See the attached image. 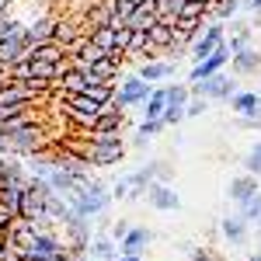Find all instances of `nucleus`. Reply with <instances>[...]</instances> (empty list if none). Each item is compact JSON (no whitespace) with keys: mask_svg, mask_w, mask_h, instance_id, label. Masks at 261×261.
Returning <instances> with one entry per match:
<instances>
[{"mask_svg":"<svg viewBox=\"0 0 261 261\" xmlns=\"http://www.w3.org/2000/svg\"><path fill=\"white\" fill-rule=\"evenodd\" d=\"M63 199L70 202L81 216H87V220H98V216H108V209H112V202H115V195H112V188L105 185L101 178H94V174H87V178L70 192V195H63Z\"/></svg>","mask_w":261,"mask_h":261,"instance_id":"nucleus-1","label":"nucleus"},{"mask_svg":"<svg viewBox=\"0 0 261 261\" xmlns=\"http://www.w3.org/2000/svg\"><path fill=\"white\" fill-rule=\"evenodd\" d=\"M129 153V143L122 140V133H94L91 129V164L94 167H115Z\"/></svg>","mask_w":261,"mask_h":261,"instance_id":"nucleus-2","label":"nucleus"},{"mask_svg":"<svg viewBox=\"0 0 261 261\" xmlns=\"http://www.w3.org/2000/svg\"><path fill=\"white\" fill-rule=\"evenodd\" d=\"M192 87V94H199V98H209L213 105H230V98L241 91V84L233 81L226 70H220V73H213V77H205V81H195L188 84Z\"/></svg>","mask_w":261,"mask_h":261,"instance_id":"nucleus-3","label":"nucleus"},{"mask_svg":"<svg viewBox=\"0 0 261 261\" xmlns=\"http://www.w3.org/2000/svg\"><path fill=\"white\" fill-rule=\"evenodd\" d=\"M157 84H146L140 73H125L119 84V94L112 98V108H119V112H129V108H143V101L150 98V91H153Z\"/></svg>","mask_w":261,"mask_h":261,"instance_id":"nucleus-4","label":"nucleus"},{"mask_svg":"<svg viewBox=\"0 0 261 261\" xmlns=\"http://www.w3.org/2000/svg\"><path fill=\"white\" fill-rule=\"evenodd\" d=\"M7 143H11V153L14 157H32V153H42L45 150V129H42V122H32V125H21L14 133H7Z\"/></svg>","mask_w":261,"mask_h":261,"instance_id":"nucleus-5","label":"nucleus"},{"mask_svg":"<svg viewBox=\"0 0 261 261\" xmlns=\"http://www.w3.org/2000/svg\"><path fill=\"white\" fill-rule=\"evenodd\" d=\"M60 254H70V247L60 233L53 230H42L39 237L32 241V247L24 251V261H49V258H60Z\"/></svg>","mask_w":261,"mask_h":261,"instance_id":"nucleus-6","label":"nucleus"},{"mask_svg":"<svg viewBox=\"0 0 261 261\" xmlns=\"http://www.w3.org/2000/svg\"><path fill=\"white\" fill-rule=\"evenodd\" d=\"M220 42H226V24H223V21H209V24L202 28V35L192 42V49H188V60H192V66L205 60V56H209V53H213Z\"/></svg>","mask_w":261,"mask_h":261,"instance_id":"nucleus-7","label":"nucleus"},{"mask_svg":"<svg viewBox=\"0 0 261 261\" xmlns=\"http://www.w3.org/2000/svg\"><path fill=\"white\" fill-rule=\"evenodd\" d=\"M230 56H233V53H230V45H226V42H220V45H216V49H213V53H209L205 60L195 63V66L188 70V84L205 81V77H213V73L226 70V66H230Z\"/></svg>","mask_w":261,"mask_h":261,"instance_id":"nucleus-8","label":"nucleus"},{"mask_svg":"<svg viewBox=\"0 0 261 261\" xmlns=\"http://www.w3.org/2000/svg\"><path fill=\"white\" fill-rule=\"evenodd\" d=\"M146 202H150V209H157V213H178L181 209V195L167 185V181H150Z\"/></svg>","mask_w":261,"mask_h":261,"instance_id":"nucleus-9","label":"nucleus"},{"mask_svg":"<svg viewBox=\"0 0 261 261\" xmlns=\"http://www.w3.org/2000/svg\"><path fill=\"white\" fill-rule=\"evenodd\" d=\"M261 192V178H254V174H233V178L226 181V199L233 202V205H244V202L251 199V195H258Z\"/></svg>","mask_w":261,"mask_h":261,"instance_id":"nucleus-10","label":"nucleus"},{"mask_svg":"<svg viewBox=\"0 0 261 261\" xmlns=\"http://www.w3.org/2000/svg\"><path fill=\"white\" fill-rule=\"evenodd\" d=\"M220 237L226 244H233V247H244L247 237H251V223L244 220L241 213H230V216H223V220H220Z\"/></svg>","mask_w":261,"mask_h":261,"instance_id":"nucleus-11","label":"nucleus"},{"mask_svg":"<svg viewBox=\"0 0 261 261\" xmlns=\"http://www.w3.org/2000/svg\"><path fill=\"white\" fill-rule=\"evenodd\" d=\"M42 94H35L28 84L21 81H4L0 84V105H39Z\"/></svg>","mask_w":261,"mask_h":261,"instance_id":"nucleus-12","label":"nucleus"},{"mask_svg":"<svg viewBox=\"0 0 261 261\" xmlns=\"http://www.w3.org/2000/svg\"><path fill=\"white\" fill-rule=\"evenodd\" d=\"M157 241V233H153V230H146V226H136V223H133V230H129V233H125V237H122V254H146V251H150V244Z\"/></svg>","mask_w":261,"mask_h":261,"instance_id":"nucleus-13","label":"nucleus"},{"mask_svg":"<svg viewBox=\"0 0 261 261\" xmlns=\"http://www.w3.org/2000/svg\"><path fill=\"white\" fill-rule=\"evenodd\" d=\"M140 73L146 84H161V81H174L178 77V63L174 60H150V63H140Z\"/></svg>","mask_w":261,"mask_h":261,"instance_id":"nucleus-14","label":"nucleus"},{"mask_svg":"<svg viewBox=\"0 0 261 261\" xmlns=\"http://www.w3.org/2000/svg\"><path fill=\"white\" fill-rule=\"evenodd\" d=\"M28 181H32V178L0 181V205H7L14 216H21V199H24V192H28Z\"/></svg>","mask_w":261,"mask_h":261,"instance_id":"nucleus-15","label":"nucleus"},{"mask_svg":"<svg viewBox=\"0 0 261 261\" xmlns=\"http://www.w3.org/2000/svg\"><path fill=\"white\" fill-rule=\"evenodd\" d=\"M230 66H233V77H261V49L247 45L244 53L230 56Z\"/></svg>","mask_w":261,"mask_h":261,"instance_id":"nucleus-16","label":"nucleus"},{"mask_svg":"<svg viewBox=\"0 0 261 261\" xmlns=\"http://www.w3.org/2000/svg\"><path fill=\"white\" fill-rule=\"evenodd\" d=\"M230 108L237 119H261V94L258 91H237L230 98Z\"/></svg>","mask_w":261,"mask_h":261,"instance_id":"nucleus-17","label":"nucleus"},{"mask_svg":"<svg viewBox=\"0 0 261 261\" xmlns=\"http://www.w3.org/2000/svg\"><path fill=\"white\" fill-rule=\"evenodd\" d=\"M28 32L24 35H18V39H7V42H0V70H7V66H14V63L21 60H28Z\"/></svg>","mask_w":261,"mask_h":261,"instance_id":"nucleus-18","label":"nucleus"},{"mask_svg":"<svg viewBox=\"0 0 261 261\" xmlns=\"http://www.w3.org/2000/svg\"><path fill=\"white\" fill-rule=\"evenodd\" d=\"M56 14H39V18L32 21V28H28V45H42V42H53V35H56Z\"/></svg>","mask_w":261,"mask_h":261,"instance_id":"nucleus-19","label":"nucleus"},{"mask_svg":"<svg viewBox=\"0 0 261 261\" xmlns=\"http://www.w3.org/2000/svg\"><path fill=\"white\" fill-rule=\"evenodd\" d=\"M157 24H161V18H157V4H153V0L140 4V7L129 14V28H133V32H153Z\"/></svg>","mask_w":261,"mask_h":261,"instance_id":"nucleus-20","label":"nucleus"},{"mask_svg":"<svg viewBox=\"0 0 261 261\" xmlns=\"http://www.w3.org/2000/svg\"><path fill=\"white\" fill-rule=\"evenodd\" d=\"M122 254V244L112 237V233H94L91 237V258L98 261H119Z\"/></svg>","mask_w":261,"mask_h":261,"instance_id":"nucleus-21","label":"nucleus"},{"mask_svg":"<svg viewBox=\"0 0 261 261\" xmlns=\"http://www.w3.org/2000/svg\"><path fill=\"white\" fill-rule=\"evenodd\" d=\"M164 129H167V125H164V119H143L140 129H136V136H133V150H146V146L157 140Z\"/></svg>","mask_w":261,"mask_h":261,"instance_id":"nucleus-22","label":"nucleus"},{"mask_svg":"<svg viewBox=\"0 0 261 261\" xmlns=\"http://www.w3.org/2000/svg\"><path fill=\"white\" fill-rule=\"evenodd\" d=\"M56 91L60 94H84L87 91V73H84L81 66H70L60 81H56Z\"/></svg>","mask_w":261,"mask_h":261,"instance_id":"nucleus-23","label":"nucleus"},{"mask_svg":"<svg viewBox=\"0 0 261 261\" xmlns=\"http://www.w3.org/2000/svg\"><path fill=\"white\" fill-rule=\"evenodd\" d=\"M122 129H125V112L105 105V112H101L98 122H94V133H122Z\"/></svg>","mask_w":261,"mask_h":261,"instance_id":"nucleus-24","label":"nucleus"},{"mask_svg":"<svg viewBox=\"0 0 261 261\" xmlns=\"http://www.w3.org/2000/svg\"><path fill=\"white\" fill-rule=\"evenodd\" d=\"M164 108H167V91H164V87H153L150 98L143 101L140 115L143 119H164Z\"/></svg>","mask_w":261,"mask_h":261,"instance_id":"nucleus-25","label":"nucleus"},{"mask_svg":"<svg viewBox=\"0 0 261 261\" xmlns=\"http://www.w3.org/2000/svg\"><path fill=\"white\" fill-rule=\"evenodd\" d=\"M28 60L60 63V60H66V49H63L60 42H42V45H32V49H28Z\"/></svg>","mask_w":261,"mask_h":261,"instance_id":"nucleus-26","label":"nucleus"},{"mask_svg":"<svg viewBox=\"0 0 261 261\" xmlns=\"http://www.w3.org/2000/svg\"><path fill=\"white\" fill-rule=\"evenodd\" d=\"M84 178H87V174H84ZM84 178H81V174H70V171H63V167H56V171L49 174V185H53L60 195H70V192H73V188H77Z\"/></svg>","mask_w":261,"mask_h":261,"instance_id":"nucleus-27","label":"nucleus"},{"mask_svg":"<svg viewBox=\"0 0 261 261\" xmlns=\"http://www.w3.org/2000/svg\"><path fill=\"white\" fill-rule=\"evenodd\" d=\"M84 94H91V98L101 101V105H112V98L119 94V81H94V84H87Z\"/></svg>","mask_w":261,"mask_h":261,"instance_id":"nucleus-28","label":"nucleus"},{"mask_svg":"<svg viewBox=\"0 0 261 261\" xmlns=\"http://www.w3.org/2000/svg\"><path fill=\"white\" fill-rule=\"evenodd\" d=\"M73 39H81V24L70 21V18H60V21H56V35H53V42H60L63 49H66Z\"/></svg>","mask_w":261,"mask_h":261,"instance_id":"nucleus-29","label":"nucleus"},{"mask_svg":"<svg viewBox=\"0 0 261 261\" xmlns=\"http://www.w3.org/2000/svg\"><path fill=\"white\" fill-rule=\"evenodd\" d=\"M164 91H167V108H185L188 98H192L188 81H185V84H164Z\"/></svg>","mask_w":261,"mask_h":261,"instance_id":"nucleus-30","label":"nucleus"},{"mask_svg":"<svg viewBox=\"0 0 261 261\" xmlns=\"http://www.w3.org/2000/svg\"><path fill=\"white\" fill-rule=\"evenodd\" d=\"M237 14H244V11H241V0H216V7H213V18L223 21V24H226V21H233Z\"/></svg>","mask_w":261,"mask_h":261,"instance_id":"nucleus-31","label":"nucleus"},{"mask_svg":"<svg viewBox=\"0 0 261 261\" xmlns=\"http://www.w3.org/2000/svg\"><path fill=\"white\" fill-rule=\"evenodd\" d=\"M247 174H254V178H261V140L251 143V150L244 153V164H241Z\"/></svg>","mask_w":261,"mask_h":261,"instance_id":"nucleus-32","label":"nucleus"},{"mask_svg":"<svg viewBox=\"0 0 261 261\" xmlns=\"http://www.w3.org/2000/svg\"><path fill=\"white\" fill-rule=\"evenodd\" d=\"M237 213H241L244 220H247L251 226H254V223L261 220V192H258V195H251V199L244 202V205H237Z\"/></svg>","mask_w":261,"mask_h":261,"instance_id":"nucleus-33","label":"nucleus"},{"mask_svg":"<svg viewBox=\"0 0 261 261\" xmlns=\"http://www.w3.org/2000/svg\"><path fill=\"white\" fill-rule=\"evenodd\" d=\"M181 251L188 254V261H220L213 247H202V244H181Z\"/></svg>","mask_w":261,"mask_h":261,"instance_id":"nucleus-34","label":"nucleus"},{"mask_svg":"<svg viewBox=\"0 0 261 261\" xmlns=\"http://www.w3.org/2000/svg\"><path fill=\"white\" fill-rule=\"evenodd\" d=\"M209 105H213L209 98L192 94V98H188V105H185V115H188V119H199V115H205V112H209Z\"/></svg>","mask_w":261,"mask_h":261,"instance_id":"nucleus-35","label":"nucleus"},{"mask_svg":"<svg viewBox=\"0 0 261 261\" xmlns=\"http://www.w3.org/2000/svg\"><path fill=\"white\" fill-rule=\"evenodd\" d=\"M150 39H153V45L161 49V56H164V49L171 45V39H174V28H167V24H157L153 32H150Z\"/></svg>","mask_w":261,"mask_h":261,"instance_id":"nucleus-36","label":"nucleus"},{"mask_svg":"<svg viewBox=\"0 0 261 261\" xmlns=\"http://www.w3.org/2000/svg\"><path fill=\"white\" fill-rule=\"evenodd\" d=\"M91 39L98 42L101 49H115V32H112V28H98V32L91 35Z\"/></svg>","mask_w":261,"mask_h":261,"instance_id":"nucleus-37","label":"nucleus"},{"mask_svg":"<svg viewBox=\"0 0 261 261\" xmlns=\"http://www.w3.org/2000/svg\"><path fill=\"white\" fill-rule=\"evenodd\" d=\"M226 45H230V53L237 56V53H244V49L251 45V35H226Z\"/></svg>","mask_w":261,"mask_h":261,"instance_id":"nucleus-38","label":"nucleus"},{"mask_svg":"<svg viewBox=\"0 0 261 261\" xmlns=\"http://www.w3.org/2000/svg\"><path fill=\"white\" fill-rule=\"evenodd\" d=\"M129 230H133V223H129V220H115V223H112V230H108V233H112L115 241H122V237H125Z\"/></svg>","mask_w":261,"mask_h":261,"instance_id":"nucleus-39","label":"nucleus"},{"mask_svg":"<svg viewBox=\"0 0 261 261\" xmlns=\"http://www.w3.org/2000/svg\"><path fill=\"white\" fill-rule=\"evenodd\" d=\"M112 195H115V199H125V202H129V181H125V174H122V178L119 181H115V185H112Z\"/></svg>","mask_w":261,"mask_h":261,"instance_id":"nucleus-40","label":"nucleus"},{"mask_svg":"<svg viewBox=\"0 0 261 261\" xmlns=\"http://www.w3.org/2000/svg\"><path fill=\"white\" fill-rule=\"evenodd\" d=\"M241 11L251 18H261V0H241Z\"/></svg>","mask_w":261,"mask_h":261,"instance_id":"nucleus-41","label":"nucleus"},{"mask_svg":"<svg viewBox=\"0 0 261 261\" xmlns=\"http://www.w3.org/2000/svg\"><path fill=\"white\" fill-rule=\"evenodd\" d=\"M237 129H251V133H261V119H237Z\"/></svg>","mask_w":261,"mask_h":261,"instance_id":"nucleus-42","label":"nucleus"},{"mask_svg":"<svg viewBox=\"0 0 261 261\" xmlns=\"http://www.w3.org/2000/svg\"><path fill=\"white\" fill-rule=\"evenodd\" d=\"M0 157H11V143H7L4 133H0Z\"/></svg>","mask_w":261,"mask_h":261,"instance_id":"nucleus-43","label":"nucleus"},{"mask_svg":"<svg viewBox=\"0 0 261 261\" xmlns=\"http://www.w3.org/2000/svg\"><path fill=\"white\" fill-rule=\"evenodd\" d=\"M119 261H143L140 254H119Z\"/></svg>","mask_w":261,"mask_h":261,"instance_id":"nucleus-44","label":"nucleus"},{"mask_svg":"<svg viewBox=\"0 0 261 261\" xmlns=\"http://www.w3.org/2000/svg\"><path fill=\"white\" fill-rule=\"evenodd\" d=\"M247 261H261V241H258V251H254V254H251Z\"/></svg>","mask_w":261,"mask_h":261,"instance_id":"nucleus-45","label":"nucleus"},{"mask_svg":"<svg viewBox=\"0 0 261 261\" xmlns=\"http://www.w3.org/2000/svg\"><path fill=\"white\" fill-rule=\"evenodd\" d=\"M11 4H14V0H0V14H4V11H7Z\"/></svg>","mask_w":261,"mask_h":261,"instance_id":"nucleus-46","label":"nucleus"},{"mask_svg":"<svg viewBox=\"0 0 261 261\" xmlns=\"http://www.w3.org/2000/svg\"><path fill=\"white\" fill-rule=\"evenodd\" d=\"M73 261H98V258H91V254H81V258H73Z\"/></svg>","mask_w":261,"mask_h":261,"instance_id":"nucleus-47","label":"nucleus"},{"mask_svg":"<svg viewBox=\"0 0 261 261\" xmlns=\"http://www.w3.org/2000/svg\"><path fill=\"white\" fill-rule=\"evenodd\" d=\"M4 164H7V157H0V181H4Z\"/></svg>","mask_w":261,"mask_h":261,"instance_id":"nucleus-48","label":"nucleus"},{"mask_svg":"<svg viewBox=\"0 0 261 261\" xmlns=\"http://www.w3.org/2000/svg\"><path fill=\"white\" fill-rule=\"evenodd\" d=\"M254 230H258V241H261V220H258V223H254Z\"/></svg>","mask_w":261,"mask_h":261,"instance_id":"nucleus-49","label":"nucleus"},{"mask_svg":"<svg viewBox=\"0 0 261 261\" xmlns=\"http://www.w3.org/2000/svg\"><path fill=\"white\" fill-rule=\"evenodd\" d=\"M129 4H133V7H140V4H146V0H129Z\"/></svg>","mask_w":261,"mask_h":261,"instance_id":"nucleus-50","label":"nucleus"},{"mask_svg":"<svg viewBox=\"0 0 261 261\" xmlns=\"http://www.w3.org/2000/svg\"><path fill=\"white\" fill-rule=\"evenodd\" d=\"M258 28H261V24H258Z\"/></svg>","mask_w":261,"mask_h":261,"instance_id":"nucleus-51","label":"nucleus"},{"mask_svg":"<svg viewBox=\"0 0 261 261\" xmlns=\"http://www.w3.org/2000/svg\"><path fill=\"white\" fill-rule=\"evenodd\" d=\"M258 94H261V91H258Z\"/></svg>","mask_w":261,"mask_h":261,"instance_id":"nucleus-52","label":"nucleus"}]
</instances>
